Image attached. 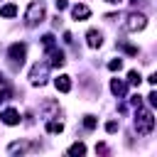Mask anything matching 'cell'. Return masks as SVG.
I'll return each instance as SVG.
<instances>
[{
  "label": "cell",
  "instance_id": "cell-1",
  "mask_svg": "<svg viewBox=\"0 0 157 157\" xmlns=\"http://www.w3.org/2000/svg\"><path fill=\"white\" fill-rule=\"evenodd\" d=\"M152 128H155V118H152V113H147V110H142V108L137 105V115H135V130H137L140 135H147V132H152Z\"/></svg>",
  "mask_w": 157,
  "mask_h": 157
},
{
  "label": "cell",
  "instance_id": "cell-2",
  "mask_svg": "<svg viewBox=\"0 0 157 157\" xmlns=\"http://www.w3.org/2000/svg\"><path fill=\"white\" fill-rule=\"evenodd\" d=\"M44 20V5L42 2H32L29 7H27V12H25V25L27 27H34V25H39Z\"/></svg>",
  "mask_w": 157,
  "mask_h": 157
},
{
  "label": "cell",
  "instance_id": "cell-3",
  "mask_svg": "<svg viewBox=\"0 0 157 157\" xmlns=\"http://www.w3.org/2000/svg\"><path fill=\"white\" fill-rule=\"evenodd\" d=\"M125 27H128L130 32H140V29H145V27H147V17H145V15H140V12H137V15H130V17H128V22H125Z\"/></svg>",
  "mask_w": 157,
  "mask_h": 157
},
{
  "label": "cell",
  "instance_id": "cell-4",
  "mask_svg": "<svg viewBox=\"0 0 157 157\" xmlns=\"http://www.w3.org/2000/svg\"><path fill=\"white\" fill-rule=\"evenodd\" d=\"M25 54H27V47H25V44H12V47L7 49V56H10L15 64H22V61H25Z\"/></svg>",
  "mask_w": 157,
  "mask_h": 157
},
{
  "label": "cell",
  "instance_id": "cell-5",
  "mask_svg": "<svg viewBox=\"0 0 157 157\" xmlns=\"http://www.w3.org/2000/svg\"><path fill=\"white\" fill-rule=\"evenodd\" d=\"M44 76H47V64H42V66L37 64V66L32 69V74H29V78H32V83H39V86H42V83L47 81Z\"/></svg>",
  "mask_w": 157,
  "mask_h": 157
},
{
  "label": "cell",
  "instance_id": "cell-6",
  "mask_svg": "<svg viewBox=\"0 0 157 157\" xmlns=\"http://www.w3.org/2000/svg\"><path fill=\"white\" fill-rule=\"evenodd\" d=\"M0 118H2V123H5V125H17V123H20V113H17L15 108L2 110V113H0Z\"/></svg>",
  "mask_w": 157,
  "mask_h": 157
},
{
  "label": "cell",
  "instance_id": "cell-7",
  "mask_svg": "<svg viewBox=\"0 0 157 157\" xmlns=\"http://www.w3.org/2000/svg\"><path fill=\"white\" fill-rule=\"evenodd\" d=\"M86 39H88V47H93V49H98V47L103 44V34H101V32H96V29H88Z\"/></svg>",
  "mask_w": 157,
  "mask_h": 157
},
{
  "label": "cell",
  "instance_id": "cell-8",
  "mask_svg": "<svg viewBox=\"0 0 157 157\" xmlns=\"http://www.w3.org/2000/svg\"><path fill=\"white\" fill-rule=\"evenodd\" d=\"M54 86H56V91L69 93V91H71V78H69V76H59V78H54Z\"/></svg>",
  "mask_w": 157,
  "mask_h": 157
},
{
  "label": "cell",
  "instance_id": "cell-9",
  "mask_svg": "<svg viewBox=\"0 0 157 157\" xmlns=\"http://www.w3.org/2000/svg\"><path fill=\"white\" fill-rule=\"evenodd\" d=\"M71 15H74L76 20H86V17L91 15V10H88L86 5H74V7H71Z\"/></svg>",
  "mask_w": 157,
  "mask_h": 157
},
{
  "label": "cell",
  "instance_id": "cell-10",
  "mask_svg": "<svg viewBox=\"0 0 157 157\" xmlns=\"http://www.w3.org/2000/svg\"><path fill=\"white\" fill-rule=\"evenodd\" d=\"M49 56H52V59H49L52 66H61V64L66 61V59H64V52H61V49H54V47H52V54H49Z\"/></svg>",
  "mask_w": 157,
  "mask_h": 157
},
{
  "label": "cell",
  "instance_id": "cell-11",
  "mask_svg": "<svg viewBox=\"0 0 157 157\" xmlns=\"http://www.w3.org/2000/svg\"><path fill=\"white\" fill-rule=\"evenodd\" d=\"M110 91H113L115 96H125V91H128V86H125L123 81H118V78H113V81H110Z\"/></svg>",
  "mask_w": 157,
  "mask_h": 157
},
{
  "label": "cell",
  "instance_id": "cell-12",
  "mask_svg": "<svg viewBox=\"0 0 157 157\" xmlns=\"http://www.w3.org/2000/svg\"><path fill=\"white\" fill-rule=\"evenodd\" d=\"M15 15H17V5L7 2V5H2V7H0V17H15Z\"/></svg>",
  "mask_w": 157,
  "mask_h": 157
},
{
  "label": "cell",
  "instance_id": "cell-13",
  "mask_svg": "<svg viewBox=\"0 0 157 157\" xmlns=\"http://www.w3.org/2000/svg\"><path fill=\"white\" fill-rule=\"evenodd\" d=\"M61 130H64L61 123H56V120H49V123H47V132H49V135H56V132H61Z\"/></svg>",
  "mask_w": 157,
  "mask_h": 157
},
{
  "label": "cell",
  "instance_id": "cell-14",
  "mask_svg": "<svg viewBox=\"0 0 157 157\" xmlns=\"http://www.w3.org/2000/svg\"><path fill=\"white\" fill-rule=\"evenodd\" d=\"M69 155H86V145L83 142H74L69 147Z\"/></svg>",
  "mask_w": 157,
  "mask_h": 157
},
{
  "label": "cell",
  "instance_id": "cell-15",
  "mask_svg": "<svg viewBox=\"0 0 157 157\" xmlns=\"http://www.w3.org/2000/svg\"><path fill=\"white\" fill-rule=\"evenodd\" d=\"M83 125H86V130H93V128L98 125V120H96L93 115H83Z\"/></svg>",
  "mask_w": 157,
  "mask_h": 157
},
{
  "label": "cell",
  "instance_id": "cell-16",
  "mask_svg": "<svg viewBox=\"0 0 157 157\" xmlns=\"http://www.w3.org/2000/svg\"><path fill=\"white\" fill-rule=\"evenodd\" d=\"M128 81H130L132 86H140V81H142V76H140L137 71H130V74H128Z\"/></svg>",
  "mask_w": 157,
  "mask_h": 157
},
{
  "label": "cell",
  "instance_id": "cell-17",
  "mask_svg": "<svg viewBox=\"0 0 157 157\" xmlns=\"http://www.w3.org/2000/svg\"><path fill=\"white\" fill-rule=\"evenodd\" d=\"M108 69H110V71H120V69H123V61H120V59H110V61H108Z\"/></svg>",
  "mask_w": 157,
  "mask_h": 157
},
{
  "label": "cell",
  "instance_id": "cell-18",
  "mask_svg": "<svg viewBox=\"0 0 157 157\" xmlns=\"http://www.w3.org/2000/svg\"><path fill=\"white\" fill-rule=\"evenodd\" d=\"M42 44H44L47 49H52V47H54V34H44V37H42Z\"/></svg>",
  "mask_w": 157,
  "mask_h": 157
},
{
  "label": "cell",
  "instance_id": "cell-19",
  "mask_svg": "<svg viewBox=\"0 0 157 157\" xmlns=\"http://www.w3.org/2000/svg\"><path fill=\"white\" fill-rule=\"evenodd\" d=\"M105 130H108V132H115V130H118V123H115V120H108V123H105Z\"/></svg>",
  "mask_w": 157,
  "mask_h": 157
},
{
  "label": "cell",
  "instance_id": "cell-20",
  "mask_svg": "<svg viewBox=\"0 0 157 157\" xmlns=\"http://www.w3.org/2000/svg\"><path fill=\"white\" fill-rule=\"evenodd\" d=\"M147 98H150V103H152V105H155V108H157V91H152V93H150V96H147Z\"/></svg>",
  "mask_w": 157,
  "mask_h": 157
},
{
  "label": "cell",
  "instance_id": "cell-21",
  "mask_svg": "<svg viewBox=\"0 0 157 157\" xmlns=\"http://www.w3.org/2000/svg\"><path fill=\"white\" fill-rule=\"evenodd\" d=\"M66 5H69L66 0H56V10H66Z\"/></svg>",
  "mask_w": 157,
  "mask_h": 157
},
{
  "label": "cell",
  "instance_id": "cell-22",
  "mask_svg": "<svg viewBox=\"0 0 157 157\" xmlns=\"http://www.w3.org/2000/svg\"><path fill=\"white\" fill-rule=\"evenodd\" d=\"M7 98H10V91L2 88V91H0V101H7Z\"/></svg>",
  "mask_w": 157,
  "mask_h": 157
},
{
  "label": "cell",
  "instance_id": "cell-23",
  "mask_svg": "<svg viewBox=\"0 0 157 157\" xmlns=\"http://www.w3.org/2000/svg\"><path fill=\"white\" fill-rule=\"evenodd\" d=\"M147 81H150V83H152V86H157V71H152V76H150V78H147Z\"/></svg>",
  "mask_w": 157,
  "mask_h": 157
},
{
  "label": "cell",
  "instance_id": "cell-24",
  "mask_svg": "<svg viewBox=\"0 0 157 157\" xmlns=\"http://www.w3.org/2000/svg\"><path fill=\"white\" fill-rule=\"evenodd\" d=\"M105 2H113V5H115V2H120V0H105Z\"/></svg>",
  "mask_w": 157,
  "mask_h": 157
},
{
  "label": "cell",
  "instance_id": "cell-25",
  "mask_svg": "<svg viewBox=\"0 0 157 157\" xmlns=\"http://www.w3.org/2000/svg\"><path fill=\"white\" fill-rule=\"evenodd\" d=\"M0 81H2V74H0Z\"/></svg>",
  "mask_w": 157,
  "mask_h": 157
}]
</instances>
